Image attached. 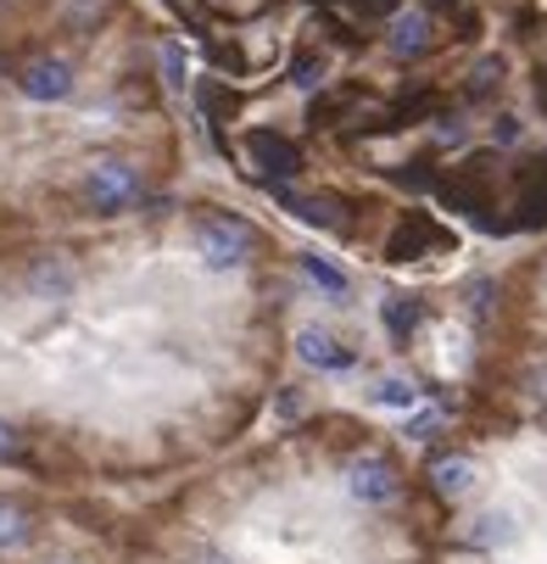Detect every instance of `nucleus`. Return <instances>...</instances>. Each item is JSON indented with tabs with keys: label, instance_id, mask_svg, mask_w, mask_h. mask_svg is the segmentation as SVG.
Returning a JSON list of instances; mask_svg holds the SVG:
<instances>
[{
	"label": "nucleus",
	"instance_id": "obj_21",
	"mask_svg": "<svg viewBox=\"0 0 547 564\" xmlns=\"http://www.w3.org/2000/svg\"><path fill=\"white\" fill-rule=\"evenodd\" d=\"M73 285V274L67 269H51V263H40L34 269V291H67Z\"/></svg>",
	"mask_w": 547,
	"mask_h": 564
},
{
	"label": "nucleus",
	"instance_id": "obj_26",
	"mask_svg": "<svg viewBox=\"0 0 547 564\" xmlns=\"http://www.w3.org/2000/svg\"><path fill=\"white\" fill-rule=\"evenodd\" d=\"M190 564H234V558H229V553H212V547H207V553H196Z\"/></svg>",
	"mask_w": 547,
	"mask_h": 564
},
{
	"label": "nucleus",
	"instance_id": "obj_2",
	"mask_svg": "<svg viewBox=\"0 0 547 564\" xmlns=\"http://www.w3.org/2000/svg\"><path fill=\"white\" fill-rule=\"evenodd\" d=\"M140 191H145V180H140V169L129 163V156H96L90 174H85V202H90V213H101V218L129 213V207L140 202Z\"/></svg>",
	"mask_w": 547,
	"mask_h": 564
},
{
	"label": "nucleus",
	"instance_id": "obj_27",
	"mask_svg": "<svg viewBox=\"0 0 547 564\" xmlns=\"http://www.w3.org/2000/svg\"><path fill=\"white\" fill-rule=\"evenodd\" d=\"M458 0H425V12H452Z\"/></svg>",
	"mask_w": 547,
	"mask_h": 564
},
{
	"label": "nucleus",
	"instance_id": "obj_4",
	"mask_svg": "<svg viewBox=\"0 0 547 564\" xmlns=\"http://www.w3.org/2000/svg\"><path fill=\"white\" fill-rule=\"evenodd\" d=\"M247 156H252V169H258L263 185H285L291 174H302L296 140H285V134H274V129H252V134H247Z\"/></svg>",
	"mask_w": 547,
	"mask_h": 564
},
{
	"label": "nucleus",
	"instance_id": "obj_17",
	"mask_svg": "<svg viewBox=\"0 0 547 564\" xmlns=\"http://www.w3.org/2000/svg\"><path fill=\"white\" fill-rule=\"evenodd\" d=\"M369 402H380V409H414V402H419V386L403 380V375H385V380L369 391Z\"/></svg>",
	"mask_w": 547,
	"mask_h": 564
},
{
	"label": "nucleus",
	"instance_id": "obj_28",
	"mask_svg": "<svg viewBox=\"0 0 547 564\" xmlns=\"http://www.w3.org/2000/svg\"><path fill=\"white\" fill-rule=\"evenodd\" d=\"M45 564H67V558H45Z\"/></svg>",
	"mask_w": 547,
	"mask_h": 564
},
{
	"label": "nucleus",
	"instance_id": "obj_14",
	"mask_svg": "<svg viewBox=\"0 0 547 564\" xmlns=\"http://www.w3.org/2000/svg\"><path fill=\"white\" fill-rule=\"evenodd\" d=\"M380 318H385V330L397 336V341H408L419 330V302L414 296H385L380 302Z\"/></svg>",
	"mask_w": 547,
	"mask_h": 564
},
{
	"label": "nucleus",
	"instance_id": "obj_23",
	"mask_svg": "<svg viewBox=\"0 0 547 564\" xmlns=\"http://www.w3.org/2000/svg\"><path fill=\"white\" fill-rule=\"evenodd\" d=\"M23 453V431L7 420V414H0V464H7V458H18Z\"/></svg>",
	"mask_w": 547,
	"mask_h": 564
},
{
	"label": "nucleus",
	"instance_id": "obj_15",
	"mask_svg": "<svg viewBox=\"0 0 547 564\" xmlns=\"http://www.w3.org/2000/svg\"><path fill=\"white\" fill-rule=\"evenodd\" d=\"M352 101H358L352 85H347V90H319V96H313V118H307V123H313V129H336Z\"/></svg>",
	"mask_w": 547,
	"mask_h": 564
},
{
	"label": "nucleus",
	"instance_id": "obj_11",
	"mask_svg": "<svg viewBox=\"0 0 547 564\" xmlns=\"http://www.w3.org/2000/svg\"><path fill=\"white\" fill-rule=\"evenodd\" d=\"M325 78H330V56H325L319 45H302V51L291 56V85H296L302 96H319Z\"/></svg>",
	"mask_w": 547,
	"mask_h": 564
},
{
	"label": "nucleus",
	"instance_id": "obj_3",
	"mask_svg": "<svg viewBox=\"0 0 547 564\" xmlns=\"http://www.w3.org/2000/svg\"><path fill=\"white\" fill-rule=\"evenodd\" d=\"M73 85H78V73H73V62H62V56H34V62L18 67V90H23L29 101H40V107L67 101Z\"/></svg>",
	"mask_w": 547,
	"mask_h": 564
},
{
	"label": "nucleus",
	"instance_id": "obj_20",
	"mask_svg": "<svg viewBox=\"0 0 547 564\" xmlns=\"http://www.w3.org/2000/svg\"><path fill=\"white\" fill-rule=\"evenodd\" d=\"M397 185H414V191L436 185V163L430 156H414V169H397Z\"/></svg>",
	"mask_w": 547,
	"mask_h": 564
},
{
	"label": "nucleus",
	"instance_id": "obj_5",
	"mask_svg": "<svg viewBox=\"0 0 547 564\" xmlns=\"http://www.w3.org/2000/svg\"><path fill=\"white\" fill-rule=\"evenodd\" d=\"M347 492L358 503H369V509L391 503V498H397V464H391L385 453H358L347 464Z\"/></svg>",
	"mask_w": 547,
	"mask_h": 564
},
{
	"label": "nucleus",
	"instance_id": "obj_7",
	"mask_svg": "<svg viewBox=\"0 0 547 564\" xmlns=\"http://www.w3.org/2000/svg\"><path fill=\"white\" fill-rule=\"evenodd\" d=\"M441 240H447V235H441V224H436L430 213H408V218H403V229L391 235L385 258H391V263H408V258H425L430 247H441Z\"/></svg>",
	"mask_w": 547,
	"mask_h": 564
},
{
	"label": "nucleus",
	"instance_id": "obj_12",
	"mask_svg": "<svg viewBox=\"0 0 547 564\" xmlns=\"http://www.w3.org/2000/svg\"><path fill=\"white\" fill-rule=\"evenodd\" d=\"M430 487L441 498H463L469 487H475V464H469V458H436L430 464Z\"/></svg>",
	"mask_w": 547,
	"mask_h": 564
},
{
	"label": "nucleus",
	"instance_id": "obj_1",
	"mask_svg": "<svg viewBox=\"0 0 547 564\" xmlns=\"http://www.w3.org/2000/svg\"><path fill=\"white\" fill-rule=\"evenodd\" d=\"M190 247H196V258H201L207 269L229 274V269L252 263V252H258V229H252L241 213H201V218L190 224Z\"/></svg>",
	"mask_w": 547,
	"mask_h": 564
},
{
	"label": "nucleus",
	"instance_id": "obj_6",
	"mask_svg": "<svg viewBox=\"0 0 547 564\" xmlns=\"http://www.w3.org/2000/svg\"><path fill=\"white\" fill-rule=\"evenodd\" d=\"M296 358H302L307 369H319V375H347V369L358 364V352H352V347H341V336H336V330H325V325L296 330Z\"/></svg>",
	"mask_w": 547,
	"mask_h": 564
},
{
	"label": "nucleus",
	"instance_id": "obj_10",
	"mask_svg": "<svg viewBox=\"0 0 547 564\" xmlns=\"http://www.w3.org/2000/svg\"><path fill=\"white\" fill-rule=\"evenodd\" d=\"M29 542H34V514L0 492V553H23Z\"/></svg>",
	"mask_w": 547,
	"mask_h": 564
},
{
	"label": "nucleus",
	"instance_id": "obj_25",
	"mask_svg": "<svg viewBox=\"0 0 547 564\" xmlns=\"http://www.w3.org/2000/svg\"><path fill=\"white\" fill-rule=\"evenodd\" d=\"M497 140H503V145H508V140H519V123H514V118H503V123H497Z\"/></svg>",
	"mask_w": 547,
	"mask_h": 564
},
{
	"label": "nucleus",
	"instance_id": "obj_16",
	"mask_svg": "<svg viewBox=\"0 0 547 564\" xmlns=\"http://www.w3.org/2000/svg\"><path fill=\"white\" fill-rule=\"evenodd\" d=\"M492 90H503V56H481L475 73H469V85H463L469 101H492Z\"/></svg>",
	"mask_w": 547,
	"mask_h": 564
},
{
	"label": "nucleus",
	"instance_id": "obj_9",
	"mask_svg": "<svg viewBox=\"0 0 547 564\" xmlns=\"http://www.w3.org/2000/svg\"><path fill=\"white\" fill-rule=\"evenodd\" d=\"M302 280L319 285L330 302H347V296H352V274H347L341 263H330L325 252H302Z\"/></svg>",
	"mask_w": 547,
	"mask_h": 564
},
{
	"label": "nucleus",
	"instance_id": "obj_24",
	"mask_svg": "<svg viewBox=\"0 0 547 564\" xmlns=\"http://www.w3.org/2000/svg\"><path fill=\"white\" fill-rule=\"evenodd\" d=\"M436 134H441V140H463V123H458L452 112H436Z\"/></svg>",
	"mask_w": 547,
	"mask_h": 564
},
{
	"label": "nucleus",
	"instance_id": "obj_8",
	"mask_svg": "<svg viewBox=\"0 0 547 564\" xmlns=\"http://www.w3.org/2000/svg\"><path fill=\"white\" fill-rule=\"evenodd\" d=\"M385 45H391V56H425L430 51V12H391Z\"/></svg>",
	"mask_w": 547,
	"mask_h": 564
},
{
	"label": "nucleus",
	"instance_id": "obj_19",
	"mask_svg": "<svg viewBox=\"0 0 547 564\" xmlns=\"http://www.w3.org/2000/svg\"><path fill=\"white\" fill-rule=\"evenodd\" d=\"M163 78H168V90H185V78H190V67H185V45L179 40H163Z\"/></svg>",
	"mask_w": 547,
	"mask_h": 564
},
{
	"label": "nucleus",
	"instance_id": "obj_18",
	"mask_svg": "<svg viewBox=\"0 0 547 564\" xmlns=\"http://www.w3.org/2000/svg\"><path fill=\"white\" fill-rule=\"evenodd\" d=\"M514 514H503V509H492V514H481L475 520V531H469V542H481V547H503V542H514Z\"/></svg>",
	"mask_w": 547,
	"mask_h": 564
},
{
	"label": "nucleus",
	"instance_id": "obj_13",
	"mask_svg": "<svg viewBox=\"0 0 547 564\" xmlns=\"http://www.w3.org/2000/svg\"><path fill=\"white\" fill-rule=\"evenodd\" d=\"M514 224H547V163L525 174V191H519V218Z\"/></svg>",
	"mask_w": 547,
	"mask_h": 564
},
{
	"label": "nucleus",
	"instance_id": "obj_22",
	"mask_svg": "<svg viewBox=\"0 0 547 564\" xmlns=\"http://www.w3.org/2000/svg\"><path fill=\"white\" fill-rule=\"evenodd\" d=\"M436 431H441V409H425V414L408 420V436H414V442H430Z\"/></svg>",
	"mask_w": 547,
	"mask_h": 564
}]
</instances>
